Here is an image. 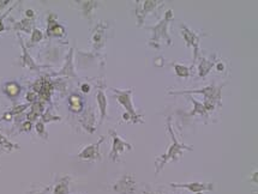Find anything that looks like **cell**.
I'll list each match as a JSON object with an SVG mask.
<instances>
[{"label":"cell","instance_id":"1","mask_svg":"<svg viewBox=\"0 0 258 194\" xmlns=\"http://www.w3.org/2000/svg\"><path fill=\"white\" fill-rule=\"evenodd\" d=\"M167 128H168L169 133L172 135V141H173V144L170 145V147H169V150L167 151V153H164L162 157H160L157 161H156V173H159L160 169H161L168 161H170V159H176L178 157L181 155L182 150H192L191 146H186L184 144H180V143H178L175 135L173 134L172 127H170V119L169 117L167 120Z\"/></svg>","mask_w":258,"mask_h":194},{"label":"cell","instance_id":"2","mask_svg":"<svg viewBox=\"0 0 258 194\" xmlns=\"http://www.w3.org/2000/svg\"><path fill=\"white\" fill-rule=\"evenodd\" d=\"M170 17H172V11H168L167 15H166V18L161 23H160L159 25H156L155 28H151V29H154V30H160V31H154L155 42H157L160 38L166 37V40L168 41V44H170V40L167 36V34H166V30H167V24H168V20L170 19Z\"/></svg>","mask_w":258,"mask_h":194},{"label":"cell","instance_id":"3","mask_svg":"<svg viewBox=\"0 0 258 194\" xmlns=\"http://www.w3.org/2000/svg\"><path fill=\"white\" fill-rule=\"evenodd\" d=\"M181 29H182V36H184V38L186 40L187 46H192V47L194 48V59H196L197 53H198V42H199L200 36H197L194 32L188 30L184 24L181 25Z\"/></svg>","mask_w":258,"mask_h":194},{"label":"cell","instance_id":"4","mask_svg":"<svg viewBox=\"0 0 258 194\" xmlns=\"http://www.w3.org/2000/svg\"><path fill=\"white\" fill-rule=\"evenodd\" d=\"M170 186L173 187H184L190 189L193 193H198L202 191H209L213 189V185L211 183H198V182H194V183H184V185H179V183H170Z\"/></svg>","mask_w":258,"mask_h":194},{"label":"cell","instance_id":"5","mask_svg":"<svg viewBox=\"0 0 258 194\" xmlns=\"http://www.w3.org/2000/svg\"><path fill=\"white\" fill-rule=\"evenodd\" d=\"M115 92L118 94V100H119V102H121V103H123L126 108H127V110L135 116L136 113H135V110L132 109V104H131V98H130V95H131V92H132V91H131V90H129V91H118V90H115Z\"/></svg>","mask_w":258,"mask_h":194},{"label":"cell","instance_id":"6","mask_svg":"<svg viewBox=\"0 0 258 194\" xmlns=\"http://www.w3.org/2000/svg\"><path fill=\"white\" fill-rule=\"evenodd\" d=\"M175 67V72L176 75L179 77H187L188 76V70L185 67V66H181V65H174Z\"/></svg>","mask_w":258,"mask_h":194},{"label":"cell","instance_id":"7","mask_svg":"<svg viewBox=\"0 0 258 194\" xmlns=\"http://www.w3.org/2000/svg\"><path fill=\"white\" fill-rule=\"evenodd\" d=\"M210 67H211V64H209V62H206L205 60L202 62V64H200V71L203 70V72H200L199 75L200 76H204V75H206V73H208V71L210 70Z\"/></svg>","mask_w":258,"mask_h":194},{"label":"cell","instance_id":"8","mask_svg":"<svg viewBox=\"0 0 258 194\" xmlns=\"http://www.w3.org/2000/svg\"><path fill=\"white\" fill-rule=\"evenodd\" d=\"M99 102L101 106V110H102V116H105V108H106V100L103 97L102 92H99Z\"/></svg>","mask_w":258,"mask_h":194},{"label":"cell","instance_id":"9","mask_svg":"<svg viewBox=\"0 0 258 194\" xmlns=\"http://www.w3.org/2000/svg\"><path fill=\"white\" fill-rule=\"evenodd\" d=\"M89 90V86L87 85V86H85V85H83V91H88Z\"/></svg>","mask_w":258,"mask_h":194}]
</instances>
